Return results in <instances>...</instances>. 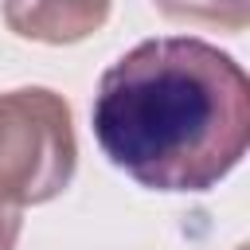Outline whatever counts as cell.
<instances>
[{"label":"cell","mask_w":250,"mask_h":250,"mask_svg":"<svg viewBox=\"0 0 250 250\" xmlns=\"http://www.w3.org/2000/svg\"><path fill=\"white\" fill-rule=\"evenodd\" d=\"M20 230H23V211L12 203H0V250H16Z\"/></svg>","instance_id":"5b68a950"},{"label":"cell","mask_w":250,"mask_h":250,"mask_svg":"<svg viewBox=\"0 0 250 250\" xmlns=\"http://www.w3.org/2000/svg\"><path fill=\"white\" fill-rule=\"evenodd\" d=\"M168 20H195L215 23L223 31H242L250 23V0H152Z\"/></svg>","instance_id":"277c9868"},{"label":"cell","mask_w":250,"mask_h":250,"mask_svg":"<svg viewBox=\"0 0 250 250\" xmlns=\"http://www.w3.org/2000/svg\"><path fill=\"white\" fill-rule=\"evenodd\" d=\"M113 0H4V23L20 39L66 47L109 20Z\"/></svg>","instance_id":"3957f363"},{"label":"cell","mask_w":250,"mask_h":250,"mask_svg":"<svg viewBox=\"0 0 250 250\" xmlns=\"http://www.w3.org/2000/svg\"><path fill=\"white\" fill-rule=\"evenodd\" d=\"M78 168L70 102L47 86L0 94V203L35 207L62 195Z\"/></svg>","instance_id":"7a4b0ae2"},{"label":"cell","mask_w":250,"mask_h":250,"mask_svg":"<svg viewBox=\"0 0 250 250\" xmlns=\"http://www.w3.org/2000/svg\"><path fill=\"white\" fill-rule=\"evenodd\" d=\"M94 137L113 168L152 191H211L250 145V78L195 35L125 51L98 82Z\"/></svg>","instance_id":"6da1fadb"}]
</instances>
